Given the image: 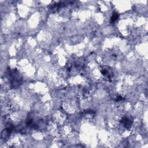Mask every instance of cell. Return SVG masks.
<instances>
[{"label":"cell","mask_w":148,"mask_h":148,"mask_svg":"<svg viewBox=\"0 0 148 148\" xmlns=\"http://www.w3.org/2000/svg\"><path fill=\"white\" fill-rule=\"evenodd\" d=\"M7 76L12 89L19 88L23 84V79L20 73L16 69L7 70Z\"/></svg>","instance_id":"obj_1"},{"label":"cell","mask_w":148,"mask_h":148,"mask_svg":"<svg viewBox=\"0 0 148 148\" xmlns=\"http://www.w3.org/2000/svg\"><path fill=\"white\" fill-rule=\"evenodd\" d=\"M133 123L132 119L128 116H124L120 120V123L127 129H129Z\"/></svg>","instance_id":"obj_2"},{"label":"cell","mask_w":148,"mask_h":148,"mask_svg":"<svg viewBox=\"0 0 148 148\" xmlns=\"http://www.w3.org/2000/svg\"><path fill=\"white\" fill-rule=\"evenodd\" d=\"M13 131V127L12 125L8 126L1 132V137L4 139H7Z\"/></svg>","instance_id":"obj_3"},{"label":"cell","mask_w":148,"mask_h":148,"mask_svg":"<svg viewBox=\"0 0 148 148\" xmlns=\"http://www.w3.org/2000/svg\"><path fill=\"white\" fill-rule=\"evenodd\" d=\"M109 67H105L101 69V72L103 74V75L106 77L107 78H108L109 79H111L113 76L112 72H111V69L109 68V69H108Z\"/></svg>","instance_id":"obj_4"},{"label":"cell","mask_w":148,"mask_h":148,"mask_svg":"<svg viewBox=\"0 0 148 148\" xmlns=\"http://www.w3.org/2000/svg\"><path fill=\"white\" fill-rule=\"evenodd\" d=\"M119 18V14L117 12H114L111 18V22L114 23Z\"/></svg>","instance_id":"obj_5"},{"label":"cell","mask_w":148,"mask_h":148,"mask_svg":"<svg viewBox=\"0 0 148 148\" xmlns=\"http://www.w3.org/2000/svg\"><path fill=\"white\" fill-rule=\"evenodd\" d=\"M123 100V97H122V96H117V97H116V99L115 100V101H122V100Z\"/></svg>","instance_id":"obj_6"}]
</instances>
